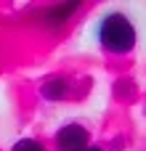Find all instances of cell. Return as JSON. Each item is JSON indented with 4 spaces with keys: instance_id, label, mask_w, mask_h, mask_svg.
I'll return each instance as SVG.
<instances>
[{
    "instance_id": "obj_6",
    "label": "cell",
    "mask_w": 146,
    "mask_h": 151,
    "mask_svg": "<svg viewBox=\"0 0 146 151\" xmlns=\"http://www.w3.org/2000/svg\"><path fill=\"white\" fill-rule=\"evenodd\" d=\"M85 151H104V149H98V146H88Z\"/></svg>"
},
{
    "instance_id": "obj_5",
    "label": "cell",
    "mask_w": 146,
    "mask_h": 151,
    "mask_svg": "<svg viewBox=\"0 0 146 151\" xmlns=\"http://www.w3.org/2000/svg\"><path fill=\"white\" fill-rule=\"evenodd\" d=\"M11 151H45V149H43V143L35 141V138H21L19 143H13Z\"/></svg>"
},
{
    "instance_id": "obj_1",
    "label": "cell",
    "mask_w": 146,
    "mask_h": 151,
    "mask_svg": "<svg viewBox=\"0 0 146 151\" xmlns=\"http://www.w3.org/2000/svg\"><path fill=\"white\" fill-rule=\"evenodd\" d=\"M98 42L109 53H130L136 45V27L125 13H109L98 24Z\"/></svg>"
},
{
    "instance_id": "obj_3",
    "label": "cell",
    "mask_w": 146,
    "mask_h": 151,
    "mask_svg": "<svg viewBox=\"0 0 146 151\" xmlns=\"http://www.w3.org/2000/svg\"><path fill=\"white\" fill-rule=\"evenodd\" d=\"M77 8H80V3H66V5L48 8V11H45V24H48V27H59V24H64V21H66V16H69V13H74Z\"/></svg>"
},
{
    "instance_id": "obj_4",
    "label": "cell",
    "mask_w": 146,
    "mask_h": 151,
    "mask_svg": "<svg viewBox=\"0 0 146 151\" xmlns=\"http://www.w3.org/2000/svg\"><path fill=\"white\" fill-rule=\"evenodd\" d=\"M66 90H69V85H66V80H61V77L48 80V82L43 85V96H45L48 101H61V98L66 96Z\"/></svg>"
},
{
    "instance_id": "obj_2",
    "label": "cell",
    "mask_w": 146,
    "mask_h": 151,
    "mask_svg": "<svg viewBox=\"0 0 146 151\" xmlns=\"http://www.w3.org/2000/svg\"><path fill=\"white\" fill-rule=\"evenodd\" d=\"M56 149L59 151H85L88 149V130L82 125H64L56 133Z\"/></svg>"
}]
</instances>
